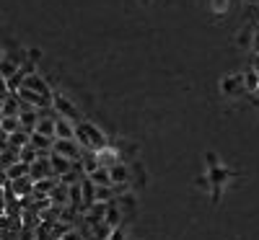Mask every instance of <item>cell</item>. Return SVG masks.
<instances>
[{
    "label": "cell",
    "mask_w": 259,
    "mask_h": 240,
    "mask_svg": "<svg viewBox=\"0 0 259 240\" xmlns=\"http://www.w3.org/2000/svg\"><path fill=\"white\" fill-rule=\"evenodd\" d=\"M75 142L80 145V150H91V152L101 150L104 145H109V142H106V135L101 132L96 124H89V122L75 124Z\"/></svg>",
    "instance_id": "6da1fadb"
},
{
    "label": "cell",
    "mask_w": 259,
    "mask_h": 240,
    "mask_svg": "<svg viewBox=\"0 0 259 240\" xmlns=\"http://www.w3.org/2000/svg\"><path fill=\"white\" fill-rule=\"evenodd\" d=\"M52 108H55L57 116H62V119H68V122L78 124V108H75V103H73L68 96H65V93L52 91Z\"/></svg>",
    "instance_id": "7a4b0ae2"
},
{
    "label": "cell",
    "mask_w": 259,
    "mask_h": 240,
    "mask_svg": "<svg viewBox=\"0 0 259 240\" xmlns=\"http://www.w3.org/2000/svg\"><path fill=\"white\" fill-rule=\"evenodd\" d=\"M29 178H31V184L34 181H45V178H55V173L50 168V152H39L36 163L29 165Z\"/></svg>",
    "instance_id": "3957f363"
},
{
    "label": "cell",
    "mask_w": 259,
    "mask_h": 240,
    "mask_svg": "<svg viewBox=\"0 0 259 240\" xmlns=\"http://www.w3.org/2000/svg\"><path fill=\"white\" fill-rule=\"evenodd\" d=\"M52 152L55 155H62L65 160H70V163H78L80 160V145L75 140H55L52 142Z\"/></svg>",
    "instance_id": "277c9868"
},
{
    "label": "cell",
    "mask_w": 259,
    "mask_h": 240,
    "mask_svg": "<svg viewBox=\"0 0 259 240\" xmlns=\"http://www.w3.org/2000/svg\"><path fill=\"white\" fill-rule=\"evenodd\" d=\"M24 88H29V91H34V93H39V96H45V98H52V88H50V83L41 78L39 73H34V75H29L26 80H24Z\"/></svg>",
    "instance_id": "5b68a950"
},
{
    "label": "cell",
    "mask_w": 259,
    "mask_h": 240,
    "mask_svg": "<svg viewBox=\"0 0 259 240\" xmlns=\"http://www.w3.org/2000/svg\"><path fill=\"white\" fill-rule=\"evenodd\" d=\"M122 222H124V214H122V209H119V204H117V199H114V202L106 204L104 225L109 227V230H117V227H122Z\"/></svg>",
    "instance_id": "8992f818"
},
{
    "label": "cell",
    "mask_w": 259,
    "mask_h": 240,
    "mask_svg": "<svg viewBox=\"0 0 259 240\" xmlns=\"http://www.w3.org/2000/svg\"><path fill=\"white\" fill-rule=\"evenodd\" d=\"M96 160H99L101 168H112V165L119 163V150L114 145H104L101 150H96Z\"/></svg>",
    "instance_id": "52a82bcc"
},
{
    "label": "cell",
    "mask_w": 259,
    "mask_h": 240,
    "mask_svg": "<svg viewBox=\"0 0 259 240\" xmlns=\"http://www.w3.org/2000/svg\"><path fill=\"white\" fill-rule=\"evenodd\" d=\"M94 204H96V186L89 178H83L80 181V214L85 209H91Z\"/></svg>",
    "instance_id": "ba28073f"
},
{
    "label": "cell",
    "mask_w": 259,
    "mask_h": 240,
    "mask_svg": "<svg viewBox=\"0 0 259 240\" xmlns=\"http://www.w3.org/2000/svg\"><path fill=\"white\" fill-rule=\"evenodd\" d=\"M55 122H57V114H55V108H52L50 116H39V122H36V127H34V132L55 140Z\"/></svg>",
    "instance_id": "9c48e42d"
},
{
    "label": "cell",
    "mask_w": 259,
    "mask_h": 240,
    "mask_svg": "<svg viewBox=\"0 0 259 240\" xmlns=\"http://www.w3.org/2000/svg\"><path fill=\"white\" fill-rule=\"evenodd\" d=\"M55 140H75V124L57 116V122H55Z\"/></svg>",
    "instance_id": "30bf717a"
},
{
    "label": "cell",
    "mask_w": 259,
    "mask_h": 240,
    "mask_svg": "<svg viewBox=\"0 0 259 240\" xmlns=\"http://www.w3.org/2000/svg\"><path fill=\"white\" fill-rule=\"evenodd\" d=\"M68 199H70V189L57 181L55 189L50 191V204L52 207H68Z\"/></svg>",
    "instance_id": "8fae6325"
},
{
    "label": "cell",
    "mask_w": 259,
    "mask_h": 240,
    "mask_svg": "<svg viewBox=\"0 0 259 240\" xmlns=\"http://www.w3.org/2000/svg\"><path fill=\"white\" fill-rule=\"evenodd\" d=\"M36 122H39V116H36L34 108L21 106V111H18V124H21V129H24V132H34Z\"/></svg>",
    "instance_id": "7c38bea8"
},
{
    "label": "cell",
    "mask_w": 259,
    "mask_h": 240,
    "mask_svg": "<svg viewBox=\"0 0 259 240\" xmlns=\"http://www.w3.org/2000/svg\"><path fill=\"white\" fill-rule=\"evenodd\" d=\"M109 178H112V186H117V184H130V178H133V170H130V168L119 160L117 165L109 168Z\"/></svg>",
    "instance_id": "4fadbf2b"
},
{
    "label": "cell",
    "mask_w": 259,
    "mask_h": 240,
    "mask_svg": "<svg viewBox=\"0 0 259 240\" xmlns=\"http://www.w3.org/2000/svg\"><path fill=\"white\" fill-rule=\"evenodd\" d=\"M70 160H65L62 155H55V152L50 150V168H52V173H55V178H60V176H65V173L70 170Z\"/></svg>",
    "instance_id": "5bb4252c"
},
{
    "label": "cell",
    "mask_w": 259,
    "mask_h": 240,
    "mask_svg": "<svg viewBox=\"0 0 259 240\" xmlns=\"http://www.w3.org/2000/svg\"><path fill=\"white\" fill-rule=\"evenodd\" d=\"M21 111V101L16 98V93H8L3 98V106H0V116H18Z\"/></svg>",
    "instance_id": "9a60e30c"
},
{
    "label": "cell",
    "mask_w": 259,
    "mask_h": 240,
    "mask_svg": "<svg viewBox=\"0 0 259 240\" xmlns=\"http://www.w3.org/2000/svg\"><path fill=\"white\" fill-rule=\"evenodd\" d=\"M80 168H83L85 176H91V173H94L96 168H101V165H99V160H96V152L83 150V152H80Z\"/></svg>",
    "instance_id": "2e32d148"
},
{
    "label": "cell",
    "mask_w": 259,
    "mask_h": 240,
    "mask_svg": "<svg viewBox=\"0 0 259 240\" xmlns=\"http://www.w3.org/2000/svg\"><path fill=\"white\" fill-rule=\"evenodd\" d=\"M52 137H45V135H36V132H31L29 135V145L36 150V152H50L52 150Z\"/></svg>",
    "instance_id": "e0dca14e"
},
{
    "label": "cell",
    "mask_w": 259,
    "mask_h": 240,
    "mask_svg": "<svg viewBox=\"0 0 259 240\" xmlns=\"http://www.w3.org/2000/svg\"><path fill=\"white\" fill-rule=\"evenodd\" d=\"M11 184V189H13V194L18 196V199H21V196H31V178L29 176H24V178H16V181H8Z\"/></svg>",
    "instance_id": "ac0fdd59"
},
{
    "label": "cell",
    "mask_w": 259,
    "mask_h": 240,
    "mask_svg": "<svg viewBox=\"0 0 259 240\" xmlns=\"http://www.w3.org/2000/svg\"><path fill=\"white\" fill-rule=\"evenodd\" d=\"M94 186H112V178H109V168H96L91 176H85Z\"/></svg>",
    "instance_id": "d6986e66"
},
{
    "label": "cell",
    "mask_w": 259,
    "mask_h": 240,
    "mask_svg": "<svg viewBox=\"0 0 259 240\" xmlns=\"http://www.w3.org/2000/svg\"><path fill=\"white\" fill-rule=\"evenodd\" d=\"M236 91H244L241 75H228V78L223 80V93H226V96H236Z\"/></svg>",
    "instance_id": "ffe728a7"
},
{
    "label": "cell",
    "mask_w": 259,
    "mask_h": 240,
    "mask_svg": "<svg viewBox=\"0 0 259 240\" xmlns=\"http://www.w3.org/2000/svg\"><path fill=\"white\" fill-rule=\"evenodd\" d=\"M29 135H31V132H24V129H18V132L8 135V137H6V140H8V147H16V150L26 147V145H29Z\"/></svg>",
    "instance_id": "44dd1931"
},
{
    "label": "cell",
    "mask_w": 259,
    "mask_h": 240,
    "mask_svg": "<svg viewBox=\"0 0 259 240\" xmlns=\"http://www.w3.org/2000/svg\"><path fill=\"white\" fill-rule=\"evenodd\" d=\"M6 176H8V181H16V178H24V176H29V165H24V163H13L11 168H6Z\"/></svg>",
    "instance_id": "7402d4cb"
},
{
    "label": "cell",
    "mask_w": 259,
    "mask_h": 240,
    "mask_svg": "<svg viewBox=\"0 0 259 240\" xmlns=\"http://www.w3.org/2000/svg\"><path fill=\"white\" fill-rule=\"evenodd\" d=\"M241 83H244V93H254V91H256V85H259V75L249 68V70L241 75Z\"/></svg>",
    "instance_id": "603a6c76"
},
{
    "label": "cell",
    "mask_w": 259,
    "mask_h": 240,
    "mask_svg": "<svg viewBox=\"0 0 259 240\" xmlns=\"http://www.w3.org/2000/svg\"><path fill=\"white\" fill-rule=\"evenodd\" d=\"M0 129H3V135H6V137L13 135V132H18V129H21L18 116H0Z\"/></svg>",
    "instance_id": "cb8c5ba5"
},
{
    "label": "cell",
    "mask_w": 259,
    "mask_h": 240,
    "mask_svg": "<svg viewBox=\"0 0 259 240\" xmlns=\"http://www.w3.org/2000/svg\"><path fill=\"white\" fill-rule=\"evenodd\" d=\"M114 199H117V196H114L112 186H96V204H109Z\"/></svg>",
    "instance_id": "d4e9b609"
},
{
    "label": "cell",
    "mask_w": 259,
    "mask_h": 240,
    "mask_svg": "<svg viewBox=\"0 0 259 240\" xmlns=\"http://www.w3.org/2000/svg\"><path fill=\"white\" fill-rule=\"evenodd\" d=\"M226 178H228V170H226V168H221V165H218V168H210V170H207V181H210L212 186H221V184H223Z\"/></svg>",
    "instance_id": "484cf974"
},
{
    "label": "cell",
    "mask_w": 259,
    "mask_h": 240,
    "mask_svg": "<svg viewBox=\"0 0 259 240\" xmlns=\"http://www.w3.org/2000/svg\"><path fill=\"white\" fill-rule=\"evenodd\" d=\"M36 158H39V152H36L31 145H26V147H21V150H18V160L24 163V165H31V163H36Z\"/></svg>",
    "instance_id": "4316f807"
},
{
    "label": "cell",
    "mask_w": 259,
    "mask_h": 240,
    "mask_svg": "<svg viewBox=\"0 0 259 240\" xmlns=\"http://www.w3.org/2000/svg\"><path fill=\"white\" fill-rule=\"evenodd\" d=\"M236 44L239 47H251V26H246L239 36H236Z\"/></svg>",
    "instance_id": "83f0119b"
},
{
    "label": "cell",
    "mask_w": 259,
    "mask_h": 240,
    "mask_svg": "<svg viewBox=\"0 0 259 240\" xmlns=\"http://www.w3.org/2000/svg\"><path fill=\"white\" fill-rule=\"evenodd\" d=\"M254 54H259V24L251 26V47H249Z\"/></svg>",
    "instance_id": "f1b7e54d"
},
{
    "label": "cell",
    "mask_w": 259,
    "mask_h": 240,
    "mask_svg": "<svg viewBox=\"0 0 259 240\" xmlns=\"http://www.w3.org/2000/svg\"><path fill=\"white\" fill-rule=\"evenodd\" d=\"M205 163H207V168H218V165H221V160H218V155H215V152H207Z\"/></svg>",
    "instance_id": "f546056e"
},
{
    "label": "cell",
    "mask_w": 259,
    "mask_h": 240,
    "mask_svg": "<svg viewBox=\"0 0 259 240\" xmlns=\"http://www.w3.org/2000/svg\"><path fill=\"white\" fill-rule=\"evenodd\" d=\"M26 59L36 65V62L41 59V49H36V47H34V49H29V52H26Z\"/></svg>",
    "instance_id": "4dcf8cb0"
},
{
    "label": "cell",
    "mask_w": 259,
    "mask_h": 240,
    "mask_svg": "<svg viewBox=\"0 0 259 240\" xmlns=\"http://www.w3.org/2000/svg\"><path fill=\"white\" fill-rule=\"evenodd\" d=\"M60 240H83V235H80L78 230H70V232H65Z\"/></svg>",
    "instance_id": "1f68e13d"
},
{
    "label": "cell",
    "mask_w": 259,
    "mask_h": 240,
    "mask_svg": "<svg viewBox=\"0 0 259 240\" xmlns=\"http://www.w3.org/2000/svg\"><path fill=\"white\" fill-rule=\"evenodd\" d=\"M106 240H127V237H124L122 227H117V230H112V232H109V237H106Z\"/></svg>",
    "instance_id": "d6a6232c"
},
{
    "label": "cell",
    "mask_w": 259,
    "mask_h": 240,
    "mask_svg": "<svg viewBox=\"0 0 259 240\" xmlns=\"http://www.w3.org/2000/svg\"><path fill=\"white\" fill-rule=\"evenodd\" d=\"M197 186H200V189H210V181H207V176H200V178H197Z\"/></svg>",
    "instance_id": "836d02e7"
},
{
    "label": "cell",
    "mask_w": 259,
    "mask_h": 240,
    "mask_svg": "<svg viewBox=\"0 0 259 240\" xmlns=\"http://www.w3.org/2000/svg\"><path fill=\"white\" fill-rule=\"evenodd\" d=\"M0 212H6V191L0 189Z\"/></svg>",
    "instance_id": "e575fe53"
},
{
    "label": "cell",
    "mask_w": 259,
    "mask_h": 240,
    "mask_svg": "<svg viewBox=\"0 0 259 240\" xmlns=\"http://www.w3.org/2000/svg\"><path fill=\"white\" fill-rule=\"evenodd\" d=\"M8 184V176H6V170H0V189H3Z\"/></svg>",
    "instance_id": "d590c367"
},
{
    "label": "cell",
    "mask_w": 259,
    "mask_h": 240,
    "mask_svg": "<svg viewBox=\"0 0 259 240\" xmlns=\"http://www.w3.org/2000/svg\"><path fill=\"white\" fill-rule=\"evenodd\" d=\"M251 70L259 75V54H254V65H251Z\"/></svg>",
    "instance_id": "8d00e7d4"
},
{
    "label": "cell",
    "mask_w": 259,
    "mask_h": 240,
    "mask_svg": "<svg viewBox=\"0 0 259 240\" xmlns=\"http://www.w3.org/2000/svg\"><path fill=\"white\" fill-rule=\"evenodd\" d=\"M251 98H254V103H256V106H259V85H256V91H254V93H251Z\"/></svg>",
    "instance_id": "74e56055"
},
{
    "label": "cell",
    "mask_w": 259,
    "mask_h": 240,
    "mask_svg": "<svg viewBox=\"0 0 259 240\" xmlns=\"http://www.w3.org/2000/svg\"><path fill=\"white\" fill-rule=\"evenodd\" d=\"M246 3H249V6H256V3H259V0H246Z\"/></svg>",
    "instance_id": "f35d334b"
},
{
    "label": "cell",
    "mask_w": 259,
    "mask_h": 240,
    "mask_svg": "<svg viewBox=\"0 0 259 240\" xmlns=\"http://www.w3.org/2000/svg\"><path fill=\"white\" fill-rule=\"evenodd\" d=\"M6 140V135H3V129H0V142H3Z\"/></svg>",
    "instance_id": "ab89813d"
},
{
    "label": "cell",
    "mask_w": 259,
    "mask_h": 240,
    "mask_svg": "<svg viewBox=\"0 0 259 240\" xmlns=\"http://www.w3.org/2000/svg\"><path fill=\"white\" fill-rule=\"evenodd\" d=\"M3 54H6V52H3V49H0V57H3Z\"/></svg>",
    "instance_id": "60d3db41"
},
{
    "label": "cell",
    "mask_w": 259,
    "mask_h": 240,
    "mask_svg": "<svg viewBox=\"0 0 259 240\" xmlns=\"http://www.w3.org/2000/svg\"><path fill=\"white\" fill-rule=\"evenodd\" d=\"M256 24H259V21H256Z\"/></svg>",
    "instance_id": "b9f144b4"
}]
</instances>
